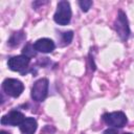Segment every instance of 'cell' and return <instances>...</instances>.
Segmentation results:
<instances>
[{"instance_id":"cell-2","label":"cell","mask_w":134,"mask_h":134,"mask_svg":"<svg viewBox=\"0 0 134 134\" xmlns=\"http://www.w3.org/2000/svg\"><path fill=\"white\" fill-rule=\"evenodd\" d=\"M3 91L13 97H18L24 90V85L21 81L17 79H5L2 83Z\"/></svg>"},{"instance_id":"cell-16","label":"cell","mask_w":134,"mask_h":134,"mask_svg":"<svg viewBox=\"0 0 134 134\" xmlns=\"http://www.w3.org/2000/svg\"><path fill=\"white\" fill-rule=\"evenodd\" d=\"M122 134H132V133H129V132H128V133H122Z\"/></svg>"},{"instance_id":"cell-5","label":"cell","mask_w":134,"mask_h":134,"mask_svg":"<svg viewBox=\"0 0 134 134\" xmlns=\"http://www.w3.org/2000/svg\"><path fill=\"white\" fill-rule=\"evenodd\" d=\"M103 119L104 121L109 125L112 126L114 128H122L124 126H126L128 119L127 116L124 112L121 111H115V112H111V113H106L103 115Z\"/></svg>"},{"instance_id":"cell-11","label":"cell","mask_w":134,"mask_h":134,"mask_svg":"<svg viewBox=\"0 0 134 134\" xmlns=\"http://www.w3.org/2000/svg\"><path fill=\"white\" fill-rule=\"evenodd\" d=\"M22 52H23L24 55H26L28 58H31V57H35L36 55V49H35V47H34L32 44H26L24 46Z\"/></svg>"},{"instance_id":"cell-13","label":"cell","mask_w":134,"mask_h":134,"mask_svg":"<svg viewBox=\"0 0 134 134\" xmlns=\"http://www.w3.org/2000/svg\"><path fill=\"white\" fill-rule=\"evenodd\" d=\"M79 4H80V7L82 8V10L86 13L92 6V1L91 0H81V1H79Z\"/></svg>"},{"instance_id":"cell-3","label":"cell","mask_w":134,"mask_h":134,"mask_svg":"<svg viewBox=\"0 0 134 134\" xmlns=\"http://www.w3.org/2000/svg\"><path fill=\"white\" fill-rule=\"evenodd\" d=\"M114 27H115V30H116L117 35L119 36V38L122 41H126L129 38V36H130L129 22H128L126 14L122 10L118 12L117 18H116L115 23H114Z\"/></svg>"},{"instance_id":"cell-7","label":"cell","mask_w":134,"mask_h":134,"mask_svg":"<svg viewBox=\"0 0 134 134\" xmlns=\"http://www.w3.org/2000/svg\"><path fill=\"white\" fill-rule=\"evenodd\" d=\"M25 119L23 113L17 110H13L9 113L5 114L1 118V124L2 125H8V126H20L23 120Z\"/></svg>"},{"instance_id":"cell-8","label":"cell","mask_w":134,"mask_h":134,"mask_svg":"<svg viewBox=\"0 0 134 134\" xmlns=\"http://www.w3.org/2000/svg\"><path fill=\"white\" fill-rule=\"evenodd\" d=\"M34 47H35L36 51L43 52V53H49V52L54 50L55 45H54V42L51 39L42 38V39L37 40L34 43Z\"/></svg>"},{"instance_id":"cell-6","label":"cell","mask_w":134,"mask_h":134,"mask_svg":"<svg viewBox=\"0 0 134 134\" xmlns=\"http://www.w3.org/2000/svg\"><path fill=\"white\" fill-rule=\"evenodd\" d=\"M29 62H30V58H28L24 54H21V55L12 57L10 59H8L7 66L13 71L24 72V70L28 67Z\"/></svg>"},{"instance_id":"cell-10","label":"cell","mask_w":134,"mask_h":134,"mask_svg":"<svg viewBox=\"0 0 134 134\" xmlns=\"http://www.w3.org/2000/svg\"><path fill=\"white\" fill-rule=\"evenodd\" d=\"M23 40H25V34L23 31H18V32H14L12 35V37L8 40V44L13 47L18 46Z\"/></svg>"},{"instance_id":"cell-15","label":"cell","mask_w":134,"mask_h":134,"mask_svg":"<svg viewBox=\"0 0 134 134\" xmlns=\"http://www.w3.org/2000/svg\"><path fill=\"white\" fill-rule=\"evenodd\" d=\"M0 134H10V133H9V132H6V131L1 130V131H0Z\"/></svg>"},{"instance_id":"cell-12","label":"cell","mask_w":134,"mask_h":134,"mask_svg":"<svg viewBox=\"0 0 134 134\" xmlns=\"http://www.w3.org/2000/svg\"><path fill=\"white\" fill-rule=\"evenodd\" d=\"M61 35H62V42H64L65 45L69 44V43L72 41V38H73V31H72V30L62 32Z\"/></svg>"},{"instance_id":"cell-14","label":"cell","mask_w":134,"mask_h":134,"mask_svg":"<svg viewBox=\"0 0 134 134\" xmlns=\"http://www.w3.org/2000/svg\"><path fill=\"white\" fill-rule=\"evenodd\" d=\"M117 133H118V130L116 128H109L105 130L103 134H117Z\"/></svg>"},{"instance_id":"cell-4","label":"cell","mask_w":134,"mask_h":134,"mask_svg":"<svg viewBox=\"0 0 134 134\" xmlns=\"http://www.w3.org/2000/svg\"><path fill=\"white\" fill-rule=\"evenodd\" d=\"M49 82L47 79H40L34 83L31 88V97L36 102H42L45 99L48 93Z\"/></svg>"},{"instance_id":"cell-9","label":"cell","mask_w":134,"mask_h":134,"mask_svg":"<svg viewBox=\"0 0 134 134\" xmlns=\"http://www.w3.org/2000/svg\"><path fill=\"white\" fill-rule=\"evenodd\" d=\"M38 124L34 117H26L20 125V130L22 134H34L37 130Z\"/></svg>"},{"instance_id":"cell-1","label":"cell","mask_w":134,"mask_h":134,"mask_svg":"<svg viewBox=\"0 0 134 134\" xmlns=\"http://www.w3.org/2000/svg\"><path fill=\"white\" fill-rule=\"evenodd\" d=\"M71 7L68 1H60L57 6V10L53 16V20L59 25H67L71 20Z\"/></svg>"}]
</instances>
